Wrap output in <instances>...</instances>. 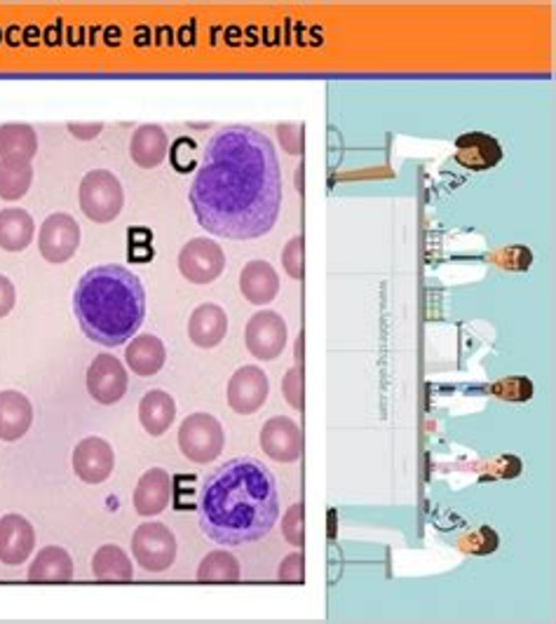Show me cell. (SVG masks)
Masks as SVG:
<instances>
[{"label": "cell", "mask_w": 556, "mask_h": 624, "mask_svg": "<svg viewBox=\"0 0 556 624\" xmlns=\"http://www.w3.org/2000/svg\"><path fill=\"white\" fill-rule=\"evenodd\" d=\"M35 547V531L22 515H6L0 519V561L6 565H22Z\"/></svg>", "instance_id": "obj_14"}, {"label": "cell", "mask_w": 556, "mask_h": 624, "mask_svg": "<svg viewBox=\"0 0 556 624\" xmlns=\"http://www.w3.org/2000/svg\"><path fill=\"white\" fill-rule=\"evenodd\" d=\"M188 200L198 223L217 237L256 240L271 233L282 207L273 141L246 125L219 129L204 148Z\"/></svg>", "instance_id": "obj_1"}, {"label": "cell", "mask_w": 556, "mask_h": 624, "mask_svg": "<svg viewBox=\"0 0 556 624\" xmlns=\"http://www.w3.org/2000/svg\"><path fill=\"white\" fill-rule=\"evenodd\" d=\"M228 334V315L217 304H202L188 319V338L202 350L217 348Z\"/></svg>", "instance_id": "obj_18"}, {"label": "cell", "mask_w": 556, "mask_h": 624, "mask_svg": "<svg viewBox=\"0 0 556 624\" xmlns=\"http://www.w3.org/2000/svg\"><path fill=\"white\" fill-rule=\"evenodd\" d=\"M17 304V292H14V285L12 282L6 277V275H0V319L8 317L12 313Z\"/></svg>", "instance_id": "obj_34"}, {"label": "cell", "mask_w": 556, "mask_h": 624, "mask_svg": "<svg viewBox=\"0 0 556 624\" xmlns=\"http://www.w3.org/2000/svg\"><path fill=\"white\" fill-rule=\"evenodd\" d=\"M277 578H280L282 582H303V580H305V559H303V552H294V554L286 557V559L280 563Z\"/></svg>", "instance_id": "obj_33"}, {"label": "cell", "mask_w": 556, "mask_h": 624, "mask_svg": "<svg viewBox=\"0 0 556 624\" xmlns=\"http://www.w3.org/2000/svg\"><path fill=\"white\" fill-rule=\"evenodd\" d=\"M282 394L286 404L296 411H303L305 396H303V367H294L282 378Z\"/></svg>", "instance_id": "obj_30"}, {"label": "cell", "mask_w": 556, "mask_h": 624, "mask_svg": "<svg viewBox=\"0 0 556 624\" xmlns=\"http://www.w3.org/2000/svg\"><path fill=\"white\" fill-rule=\"evenodd\" d=\"M171 500V477L165 469L153 467L144 472L137 488H134V509L141 517H158Z\"/></svg>", "instance_id": "obj_15"}, {"label": "cell", "mask_w": 556, "mask_h": 624, "mask_svg": "<svg viewBox=\"0 0 556 624\" xmlns=\"http://www.w3.org/2000/svg\"><path fill=\"white\" fill-rule=\"evenodd\" d=\"M225 444L221 423L212 413H193L179 427V448L183 458L196 465L214 463Z\"/></svg>", "instance_id": "obj_5"}, {"label": "cell", "mask_w": 556, "mask_h": 624, "mask_svg": "<svg viewBox=\"0 0 556 624\" xmlns=\"http://www.w3.org/2000/svg\"><path fill=\"white\" fill-rule=\"evenodd\" d=\"M38 154V135L31 125H0V160L31 162Z\"/></svg>", "instance_id": "obj_25"}, {"label": "cell", "mask_w": 556, "mask_h": 624, "mask_svg": "<svg viewBox=\"0 0 556 624\" xmlns=\"http://www.w3.org/2000/svg\"><path fill=\"white\" fill-rule=\"evenodd\" d=\"M125 359L132 373L146 378V376H156L165 367L167 350L158 336L141 334L132 338V343L125 350Z\"/></svg>", "instance_id": "obj_21"}, {"label": "cell", "mask_w": 556, "mask_h": 624, "mask_svg": "<svg viewBox=\"0 0 556 624\" xmlns=\"http://www.w3.org/2000/svg\"><path fill=\"white\" fill-rule=\"evenodd\" d=\"M503 160V148L493 137L484 131H470L455 139V162H460L474 172H484V169L495 167Z\"/></svg>", "instance_id": "obj_16"}, {"label": "cell", "mask_w": 556, "mask_h": 624, "mask_svg": "<svg viewBox=\"0 0 556 624\" xmlns=\"http://www.w3.org/2000/svg\"><path fill=\"white\" fill-rule=\"evenodd\" d=\"M177 421V402L162 390H150L139 404V423L150 437H160Z\"/></svg>", "instance_id": "obj_22"}, {"label": "cell", "mask_w": 556, "mask_h": 624, "mask_svg": "<svg viewBox=\"0 0 556 624\" xmlns=\"http://www.w3.org/2000/svg\"><path fill=\"white\" fill-rule=\"evenodd\" d=\"M271 394V381L259 367H242L228 381V406L240 415L256 413Z\"/></svg>", "instance_id": "obj_11"}, {"label": "cell", "mask_w": 556, "mask_h": 624, "mask_svg": "<svg viewBox=\"0 0 556 624\" xmlns=\"http://www.w3.org/2000/svg\"><path fill=\"white\" fill-rule=\"evenodd\" d=\"M169 150V139L160 125H141L132 135L129 156L132 162L141 169H156L165 162Z\"/></svg>", "instance_id": "obj_20"}, {"label": "cell", "mask_w": 556, "mask_h": 624, "mask_svg": "<svg viewBox=\"0 0 556 624\" xmlns=\"http://www.w3.org/2000/svg\"><path fill=\"white\" fill-rule=\"evenodd\" d=\"M179 271L193 285H212L225 271V254L221 244L209 237L186 242L179 252Z\"/></svg>", "instance_id": "obj_7"}, {"label": "cell", "mask_w": 556, "mask_h": 624, "mask_svg": "<svg viewBox=\"0 0 556 624\" xmlns=\"http://www.w3.org/2000/svg\"><path fill=\"white\" fill-rule=\"evenodd\" d=\"M35 237V223L22 207H8L0 212V250L24 252Z\"/></svg>", "instance_id": "obj_23"}, {"label": "cell", "mask_w": 556, "mask_h": 624, "mask_svg": "<svg viewBox=\"0 0 556 624\" xmlns=\"http://www.w3.org/2000/svg\"><path fill=\"white\" fill-rule=\"evenodd\" d=\"M81 247V225L71 214L56 212L50 214L43 225L41 233H38V250H41V256L54 266L60 263H66L75 256Z\"/></svg>", "instance_id": "obj_8"}, {"label": "cell", "mask_w": 556, "mask_h": 624, "mask_svg": "<svg viewBox=\"0 0 556 624\" xmlns=\"http://www.w3.org/2000/svg\"><path fill=\"white\" fill-rule=\"evenodd\" d=\"M303 505L296 503L290 509H286L284 517H282V533L286 538V542L294 544V547H303L305 536H303Z\"/></svg>", "instance_id": "obj_31"}, {"label": "cell", "mask_w": 556, "mask_h": 624, "mask_svg": "<svg viewBox=\"0 0 556 624\" xmlns=\"http://www.w3.org/2000/svg\"><path fill=\"white\" fill-rule=\"evenodd\" d=\"M33 406L29 396L17 390L0 392V442H17L31 430Z\"/></svg>", "instance_id": "obj_17"}, {"label": "cell", "mask_w": 556, "mask_h": 624, "mask_svg": "<svg viewBox=\"0 0 556 624\" xmlns=\"http://www.w3.org/2000/svg\"><path fill=\"white\" fill-rule=\"evenodd\" d=\"M202 533L223 547L259 542L280 519L273 472L256 458H233L207 477L200 494Z\"/></svg>", "instance_id": "obj_2"}, {"label": "cell", "mask_w": 556, "mask_h": 624, "mask_svg": "<svg viewBox=\"0 0 556 624\" xmlns=\"http://www.w3.org/2000/svg\"><path fill=\"white\" fill-rule=\"evenodd\" d=\"M296 191L303 195V165L296 169Z\"/></svg>", "instance_id": "obj_37"}, {"label": "cell", "mask_w": 556, "mask_h": 624, "mask_svg": "<svg viewBox=\"0 0 556 624\" xmlns=\"http://www.w3.org/2000/svg\"><path fill=\"white\" fill-rule=\"evenodd\" d=\"M66 127H69L71 135L75 139H81V141H92L94 137H99L102 129H104L102 123H71Z\"/></svg>", "instance_id": "obj_35"}, {"label": "cell", "mask_w": 556, "mask_h": 624, "mask_svg": "<svg viewBox=\"0 0 556 624\" xmlns=\"http://www.w3.org/2000/svg\"><path fill=\"white\" fill-rule=\"evenodd\" d=\"M240 578H242L240 561L225 550L209 552L198 565L200 582H238Z\"/></svg>", "instance_id": "obj_28"}, {"label": "cell", "mask_w": 556, "mask_h": 624, "mask_svg": "<svg viewBox=\"0 0 556 624\" xmlns=\"http://www.w3.org/2000/svg\"><path fill=\"white\" fill-rule=\"evenodd\" d=\"M296 362L303 364V334H298L296 338Z\"/></svg>", "instance_id": "obj_36"}, {"label": "cell", "mask_w": 556, "mask_h": 624, "mask_svg": "<svg viewBox=\"0 0 556 624\" xmlns=\"http://www.w3.org/2000/svg\"><path fill=\"white\" fill-rule=\"evenodd\" d=\"M132 557L144 571L165 573L177 561V538L160 521L141 523L132 536Z\"/></svg>", "instance_id": "obj_6"}, {"label": "cell", "mask_w": 556, "mask_h": 624, "mask_svg": "<svg viewBox=\"0 0 556 624\" xmlns=\"http://www.w3.org/2000/svg\"><path fill=\"white\" fill-rule=\"evenodd\" d=\"M303 254H305L303 235L292 237L290 242L284 244V250H282V266H284V271H286V275H290L292 279H298V282L305 277Z\"/></svg>", "instance_id": "obj_29"}, {"label": "cell", "mask_w": 556, "mask_h": 624, "mask_svg": "<svg viewBox=\"0 0 556 624\" xmlns=\"http://www.w3.org/2000/svg\"><path fill=\"white\" fill-rule=\"evenodd\" d=\"M286 336L290 334H286V321L282 319V315L273 310H263L246 321L244 343L246 350L256 359L271 362V359H277L282 355L286 346Z\"/></svg>", "instance_id": "obj_10"}, {"label": "cell", "mask_w": 556, "mask_h": 624, "mask_svg": "<svg viewBox=\"0 0 556 624\" xmlns=\"http://www.w3.org/2000/svg\"><path fill=\"white\" fill-rule=\"evenodd\" d=\"M33 181L31 162L0 160V200H22Z\"/></svg>", "instance_id": "obj_27"}, {"label": "cell", "mask_w": 556, "mask_h": 624, "mask_svg": "<svg viewBox=\"0 0 556 624\" xmlns=\"http://www.w3.org/2000/svg\"><path fill=\"white\" fill-rule=\"evenodd\" d=\"M127 369L115 355L102 352L92 359L87 369V392L94 402L104 406L118 404L127 392Z\"/></svg>", "instance_id": "obj_9"}, {"label": "cell", "mask_w": 556, "mask_h": 624, "mask_svg": "<svg viewBox=\"0 0 556 624\" xmlns=\"http://www.w3.org/2000/svg\"><path fill=\"white\" fill-rule=\"evenodd\" d=\"M240 292L249 304L267 306L280 294V277L267 261H252L240 273Z\"/></svg>", "instance_id": "obj_19"}, {"label": "cell", "mask_w": 556, "mask_h": 624, "mask_svg": "<svg viewBox=\"0 0 556 624\" xmlns=\"http://www.w3.org/2000/svg\"><path fill=\"white\" fill-rule=\"evenodd\" d=\"M259 442L265 456L273 458L275 463H296L303 453V432L296 421L286 419V415H273L261 427Z\"/></svg>", "instance_id": "obj_12"}, {"label": "cell", "mask_w": 556, "mask_h": 624, "mask_svg": "<svg viewBox=\"0 0 556 624\" xmlns=\"http://www.w3.org/2000/svg\"><path fill=\"white\" fill-rule=\"evenodd\" d=\"M115 469L113 446L102 437H87L73 448V472L81 482L97 486L104 484Z\"/></svg>", "instance_id": "obj_13"}, {"label": "cell", "mask_w": 556, "mask_h": 624, "mask_svg": "<svg viewBox=\"0 0 556 624\" xmlns=\"http://www.w3.org/2000/svg\"><path fill=\"white\" fill-rule=\"evenodd\" d=\"M31 582H69L73 580V559L64 547H43L29 565Z\"/></svg>", "instance_id": "obj_24"}, {"label": "cell", "mask_w": 556, "mask_h": 624, "mask_svg": "<svg viewBox=\"0 0 556 624\" xmlns=\"http://www.w3.org/2000/svg\"><path fill=\"white\" fill-rule=\"evenodd\" d=\"M277 139L290 156H303V125L298 123L277 125Z\"/></svg>", "instance_id": "obj_32"}, {"label": "cell", "mask_w": 556, "mask_h": 624, "mask_svg": "<svg viewBox=\"0 0 556 624\" xmlns=\"http://www.w3.org/2000/svg\"><path fill=\"white\" fill-rule=\"evenodd\" d=\"M73 313L92 343L118 348L144 325L146 289L137 275L118 263L94 266L73 292Z\"/></svg>", "instance_id": "obj_3"}, {"label": "cell", "mask_w": 556, "mask_h": 624, "mask_svg": "<svg viewBox=\"0 0 556 624\" xmlns=\"http://www.w3.org/2000/svg\"><path fill=\"white\" fill-rule=\"evenodd\" d=\"M125 204L123 183L108 169H94L81 181V210L94 223H111Z\"/></svg>", "instance_id": "obj_4"}, {"label": "cell", "mask_w": 556, "mask_h": 624, "mask_svg": "<svg viewBox=\"0 0 556 624\" xmlns=\"http://www.w3.org/2000/svg\"><path fill=\"white\" fill-rule=\"evenodd\" d=\"M92 573L102 582H129L134 578L132 559L118 544H104L92 557Z\"/></svg>", "instance_id": "obj_26"}]
</instances>
